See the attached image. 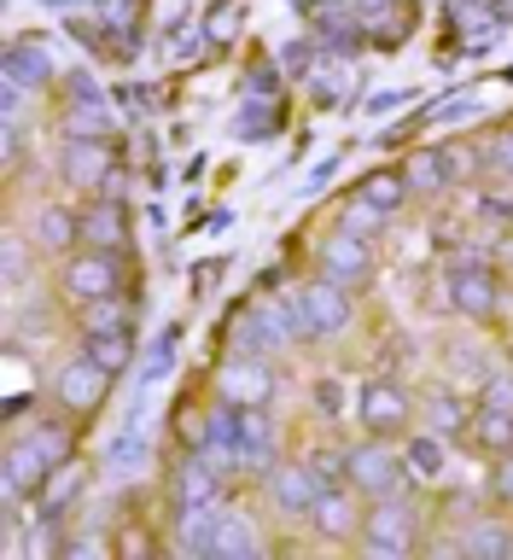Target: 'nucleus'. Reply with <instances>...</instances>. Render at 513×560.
<instances>
[{
	"mask_svg": "<svg viewBox=\"0 0 513 560\" xmlns=\"http://www.w3.org/2000/svg\"><path fill=\"white\" fill-rule=\"evenodd\" d=\"M350 420H357L362 432H374V438H409L420 427V397L397 374H368V380H357Z\"/></svg>",
	"mask_w": 513,
	"mask_h": 560,
	"instance_id": "nucleus-5",
	"label": "nucleus"
},
{
	"mask_svg": "<svg viewBox=\"0 0 513 560\" xmlns=\"http://www.w3.org/2000/svg\"><path fill=\"white\" fill-rule=\"evenodd\" d=\"M7 77L12 82H24L30 94H42V88L53 82V52L42 35H24V42H12L7 47Z\"/></svg>",
	"mask_w": 513,
	"mask_h": 560,
	"instance_id": "nucleus-24",
	"label": "nucleus"
},
{
	"mask_svg": "<svg viewBox=\"0 0 513 560\" xmlns=\"http://www.w3.org/2000/svg\"><path fill=\"white\" fill-rule=\"evenodd\" d=\"M222 502V472L210 467V450H187L170 472V508H210Z\"/></svg>",
	"mask_w": 513,
	"mask_h": 560,
	"instance_id": "nucleus-16",
	"label": "nucleus"
},
{
	"mask_svg": "<svg viewBox=\"0 0 513 560\" xmlns=\"http://www.w3.org/2000/svg\"><path fill=\"white\" fill-rule=\"evenodd\" d=\"M485 158H490V170H497V175H508V182H513V135H497V140L485 147Z\"/></svg>",
	"mask_w": 513,
	"mask_h": 560,
	"instance_id": "nucleus-33",
	"label": "nucleus"
},
{
	"mask_svg": "<svg viewBox=\"0 0 513 560\" xmlns=\"http://www.w3.org/2000/svg\"><path fill=\"white\" fill-rule=\"evenodd\" d=\"M263 490H269V508H275V520H292V525H304L310 520V508L315 497H322V479L304 467V455L298 462H275L269 467V479H263Z\"/></svg>",
	"mask_w": 513,
	"mask_h": 560,
	"instance_id": "nucleus-12",
	"label": "nucleus"
},
{
	"mask_svg": "<svg viewBox=\"0 0 513 560\" xmlns=\"http://www.w3.org/2000/svg\"><path fill=\"white\" fill-rule=\"evenodd\" d=\"M357 199H362V205H374L380 217H397V210L409 205V175H392V170L368 175V182L357 187Z\"/></svg>",
	"mask_w": 513,
	"mask_h": 560,
	"instance_id": "nucleus-27",
	"label": "nucleus"
},
{
	"mask_svg": "<svg viewBox=\"0 0 513 560\" xmlns=\"http://www.w3.org/2000/svg\"><path fill=\"white\" fill-rule=\"evenodd\" d=\"M315 275H327V280H339V287L362 292L368 280H374V240L339 222L322 245H315Z\"/></svg>",
	"mask_w": 513,
	"mask_h": 560,
	"instance_id": "nucleus-11",
	"label": "nucleus"
},
{
	"mask_svg": "<svg viewBox=\"0 0 513 560\" xmlns=\"http://www.w3.org/2000/svg\"><path fill=\"white\" fill-rule=\"evenodd\" d=\"M444 298H450V310L462 315V322H473V327L502 322V310H508L502 275L490 269V257H485V252L450 257V269H444Z\"/></svg>",
	"mask_w": 513,
	"mask_h": 560,
	"instance_id": "nucleus-4",
	"label": "nucleus"
},
{
	"mask_svg": "<svg viewBox=\"0 0 513 560\" xmlns=\"http://www.w3.org/2000/svg\"><path fill=\"white\" fill-rule=\"evenodd\" d=\"M403 467H409L415 490H444L450 485V438L415 427L409 438H403Z\"/></svg>",
	"mask_w": 513,
	"mask_h": 560,
	"instance_id": "nucleus-17",
	"label": "nucleus"
},
{
	"mask_svg": "<svg viewBox=\"0 0 513 560\" xmlns=\"http://www.w3.org/2000/svg\"><path fill=\"white\" fill-rule=\"evenodd\" d=\"M339 222H345V228H357V234H368V240H380V228H385V222H392V217H380V210H374V205H362V199H350Z\"/></svg>",
	"mask_w": 513,
	"mask_h": 560,
	"instance_id": "nucleus-32",
	"label": "nucleus"
},
{
	"mask_svg": "<svg viewBox=\"0 0 513 560\" xmlns=\"http://www.w3.org/2000/svg\"><path fill=\"white\" fill-rule=\"evenodd\" d=\"M77 455V432H70V415H42L35 409L30 420H12L7 450H0V490H7V508H18L24 497L42 490V479L59 462Z\"/></svg>",
	"mask_w": 513,
	"mask_h": 560,
	"instance_id": "nucleus-1",
	"label": "nucleus"
},
{
	"mask_svg": "<svg viewBox=\"0 0 513 560\" xmlns=\"http://www.w3.org/2000/svg\"><path fill=\"white\" fill-rule=\"evenodd\" d=\"M473 409H479V397H467L462 385H450V380H432L427 392H420V427L438 432V438H467L473 427Z\"/></svg>",
	"mask_w": 513,
	"mask_h": 560,
	"instance_id": "nucleus-14",
	"label": "nucleus"
},
{
	"mask_svg": "<svg viewBox=\"0 0 513 560\" xmlns=\"http://www.w3.org/2000/svg\"><path fill=\"white\" fill-rule=\"evenodd\" d=\"M362 520H368V497H362V490L327 485L322 497H315V508H310V520H304V525L315 532V542H333V549H357Z\"/></svg>",
	"mask_w": 513,
	"mask_h": 560,
	"instance_id": "nucleus-10",
	"label": "nucleus"
},
{
	"mask_svg": "<svg viewBox=\"0 0 513 560\" xmlns=\"http://www.w3.org/2000/svg\"><path fill=\"white\" fill-rule=\"evenodd\" d=\"M59 304L70 310H88V304H105V298L129 292L123 287V252H100V245H77L70 257H59Z\"/></svg>",
	"mask_w": 513,
	"mask_h": 560,
	"instance_id": "nucleus-7",
	"label": "nucleus"
},
{
	"mask_svg": "<svg viewBox=\"0 0 513 560\" xmlns=\"http://www.w3.org/2000/svg\"><path fill=\"white\" fill-rule=\"evenodd\" d=\"M82 245H100V252H123L129 245V210L112 192L82 205Z\"/></svg>",
	"mask_w": 513,
	"mask_h": 560,
	"instance_id": "nucleus-20",
	"label": "nucleus"
},
{
	"mask_svg": "<svg viewBox=\"0 0 513 560\" xmlns=\"http://www.w3.org/2000/svg\"><path fill=\"white\" fill-rule=\"evenodd\" d=\"M427 542V508H420V490H397V497H380L368 502V520H362V537L357 549L368 560H403Z\"/></svg>",
	"mask_w": 513,
	"mask_h": 560,
	"instance_id": "nucleus-3",
	"label": "nucleus"
},
{
	"mask_svg": "<svg viewBox=\"0 0 513 560\" xmlns=\"http://www.w3.org/2000/svg\"><path fill=\"white\" fill-rule=\"evenodd\" d=\"M287 315L298 327V345H339L357 327V292L327 275H310L287 292Z\"/></svg>",
	"mask_w": 513,
	"mask_h": 560,
	"instance_id": "nucleus-2",
	"label": "nucleus"
},
{
	"mask_svg": "<svg viewBox=\"0 0 513 560\" xmlns=\"http://www.w3.org/2000/svg\"><path fill=\"white\" fill-rule=\"evenodd\" d=\"M467 438H473V444H479L485 455L513 450V402H479V409H473Z\"/></svg>",
	"mask_w": 513,
	"mask_h": 560,
	"instance_id": "nucleus-26",
	"label": "nucleus"
},
{
	"mask_svg": "<svg viewBox=\"0 0 513 560\" xmlns=\"http://www.w3.org/2000/svg\"><path fill=\"white\" fill-rule=\"evenodd\" d=\"M455 549H462V555H479V560H508V555H513V520H508V514H479L473 525H462Z\"/></svg>",
	"mask_w": 513,
	"mask_h": 560,
	"instance_id": "nucleus-22",
	"label": "nucleus"
},
{
	"mask_svg": "<svg viewBox=\"0 0 513 560\" xmlns=\"http://www.w3.org/2000/svg\"><path fill=\"white\" fill-rule=\"evenodd\" d=\"M94 327H135L129 292H117V298H105V304H88V310H77V332H94Z\"/></svg>",
	"mask_w": 513,
	"mask_h": 560,
	"instance_id": "nucleus-29",
	"label": "nucleus"
},
{
	"mask_svg": "<svg viewBox=\"0 0 513 560\" xmlns=\"http://www.w3.org/2000/svg\"><path fill=\"white\" fill-rule=\"evenodd\" d=\"M310 402H315V415H327V420H350V402H357V385L345 392V380L339 374H322L310 385Z\"/></svg>",
	"mask_w": 513,
	"mask_h": 560,
	"instance_id": "nucleus-28",
	"label": "nucleus"
},
{
	"mask_svg": "<svg viewBox=\"0 0 513 560\" xmlns=\"http://www.w3.org/2000/svg\"><path fill=\"white\" fill-rule=\"evenodd\" d=\"M403 175H409V192H420V199H444L455 187V175H462V164H455L450 147H420Z\"/></svg>",
	"mask_w": 513,
	"mask_h": 560,
	"instance_id": "nucleus-21",
	"label": "nucleus"
},
{
	"mask_svg": "<svg viewBox=\"0 0 513 560\" xmlns=\"http://www.w3.org/2000/svg\"><path fill=\"white\" fill-rule=\"evenodd\" d=\"M234 24H240V12L228 7V12H217V18H210V35H234Z\"/></svg>",
	"mask_w": 513,
	"mask_h": 560,
	"instance_id": "nucleus-34",
	"label": "nucleus"
},
{
	"mask_svg": "<svg viewBox=\"0 0 513 560\" xmlns=\"http://www.w3.org/2000/svg\"><path fill=\"white\" fill-rule=\"evenodd\" d=\"M490 502H497V508H508V514H513V450H502V455H490Z\"/></svg>",
	"mask_w": 513,
	"mask_h": 560,
	"instance_id": "nucleus-31",
	"label": "nucleus"
},
{
	"mask_svg": "<svg viewBox=\"0 0 513 560\" xmlns=\"http://www.w3.org/2000/svg\"><path fill=\"white\" fill-rule=\"evenodd\" d=\"M112 368L94 362L88 350L77 345L70 357L53 362V374H47V392H53V409H65L70 420H88V415H100L105 409V397H112Z\"/></svg>",
	"mask_w": 513,
	"mask_h": 560,
	"instance_id": "nucleus-8",
	"label": "nucleus"
},
{
	"mask_svg": "<svg viewBox=\"0 0 513 560\" xmlns=\"http://www.w3.org/2000/svg\"><path fill=\"white\" fill-rule=\"evenodd\" d=\"M30 262H42V252H35V240L18 228V234H7V287L12 292L30 287Z\"/></svg>",
	"mask_w": 513,
	"mask_h": 560,
	"instance_id": "nucleus-30",
	"label": "nucleus"
},
{
	"mask_svg": "<svg viewBox=\"0 0 513 560\" xmlns=\"http://www.w3.org/2000/svg\"><path fill=\"white\" fill-rule=\"evenodd\" d=\"M345 485L362 490L368 502L380 497H397V490H409V467H403V438H350L345 444Z\"/></svg>",
	"mask_w": 513,
	"mask_h": 560,
	"instance_id": "nucleus-6",
	"label": "nucleus"
},
{
	"mask_svg": "<svg viewBox=\"0 0 513 560\" xmlns=\"http://www.w3.org/2000/svg\"><path fill=\"white\" fill-rule=\"evenodd\" d=\"M59 182L77 192H94L112 182V152H105L100 135H70L59 147Z\"/></svg>",
	"mask_w": 513,
	"mask_h": 560,
	"instance_id": "nucleus-15",
	"label": "nucleus"
},
{
	"mask_svg": "<svg viewBox=\"0 0 513 560\" xmlns=\"http://www.w3.org/2000/svg\"><path fill=\"white\" fill-rule=\"evenodd\" d=\"M217 392H222L228 409H263V402L275 397V362H263V357H245V350H234V357L222 362Z\"/></svg>",
	"mask_w": 513,
	"mask_h": 560,
	"instance_id": "nucleus-13",
	"label": "nucleus"
},
{
	"mask_svg": "<svg viewBox=\"0 0 513 560\" xmlns=\"http://www.w3.org/2000/svg\"><path fill=\"white\" fill-rule=\"evenodd\" d=\"M82 485H88V467L70 455V462H59L42 479V490H35V514H47V520H65V508L82 497Z\"/></svg>",
	"mask_w": 513,
	"mask_h": 560,
	"instance_id": "nucleus-23",
	"label": "nucleus"
},
{
	"mask_svg": "<svg viewBox=\"0 0 513 560\" xmlns=\"http://www.w3.org/2000/svg\"><path fill=\"white\" fill-rule=\"evenodd\" d=\"M508 332H513V322H508Z\"/></svg>",
	"mask_w": 513,
	"mask_h": 560,
	"instance_id": "nucleus-36",
	"label": "nucleus"
},
{
	"mask_svg": "<svg viewBox=\"0 0 513 560\" xmlns=\"http://www.w3.org/2000/svg\"><path fill=\"white\" fill-rule=\"evenodd\" d=\"M24 234L35 240V252L42 257H70L82 245V210H70V205H42L30 217Z\"/></svg>",
	"mask_w": 513,
	"mask_h": 560,
	"instance_id": "nucleus-19",
	"label": "nucleus"
},
{
	"mask_svg": "<svg viewBox=\"0 0 513 560\" xmlns=\"http://www.w3.org/2000/svg\"><path fill=\"white\" fill-rule=\"evenodd\" d=\"M502 357H508V362H513V332H508V345H502Z\"/></svg>",
	"mask_w": 513,
	"mask_h": 560,
	"instance_id": "nucleus-35",
	"label": "nucleus"
},
{
	"mask_svg": "<svg viewBox=\"0 0 513 560\" xmlns=\"http://www.w3.org/2000/svg\"><path fill=\"white\" fill-rule=\"evenodd\" d=\"M77 345L94 362L112 368V374H129L135 368V327H94V332H77Z\"/></svg>",
	"mask_w": 513,
	"mask_h": 560,
	"instance_id": "nucleus-25",
	"label": "nucleus"
},
{
	"mask_svg": "<svg viewBox=\"0 0 513 560\" xmlns=\"http://www.w3.org/2000/svg\"><path fill=\"white\" fill-rule=\"evenodd\" d=\"M210 555H217V560H257V555H269V537H263L257 514H245V508H228V502H222Z\"/></svg>",
	"mask_w": 513,
	"mask_h": 560,
	"instance_id": "nucleus-18",
	"label": "nucleus"
},
{
	"mask_svg": "<svg viewBox=\"0 0 513 560\" xmlns=\"http://www.w3.org/2000/svg\"><path fill=\"white\" fill-rule=\"evenodd\" d=\"M228 345L245 350V357H263V362H280L287 350L298 345V327L287 315V298L280 304H245L234 315V332H228Z\"/></svg>",
	"mask_w": 513,
	"mask_h": 560,
	"instance_id": "nucleus-9",
	"label": "nucleus"
}]
</instances>
